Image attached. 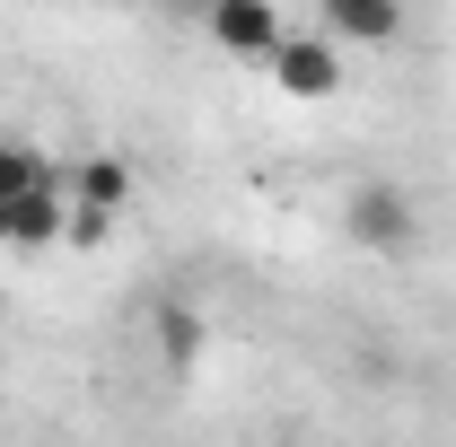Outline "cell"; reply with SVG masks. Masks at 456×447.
Here are the masks:
<instances>
[{
  "mask_svg": "<svg viewBox=\"0 0 456 447\" xmlns=\"http://www.w3.org/2000/svg\"><path fill=\"white\" fill-rule=\"evenodd\" d=\"M53 237H70V202H61V184L45 175L36 193L9 202V246H53Z\"/></svg>",
  "mask_w": 456,
  "mask_h": 447,
  "instance_id": "cell-5",
  "label": "cell"
},
{
  "mask_svg": "<svg viewBox=\"0 0 456 447\" xmlns=\"http://www.w3.org/2000/svg\"><path fill=\"white\" fill-rule=\"evenodd\" d=\"M202 27H211V45L255 53V61H273V53H281V36H289V18H281V9H264V0H220Z\"/></svg>",
  "mask_w": 456,
  "mask_h": 447,
  "instance_id": "cell-3",
  "label": "cell"
},
{
  "mask_svg": "<svg viewBox=\"0 0 456 447\" xmlns=\"http://www.w3.org/2000/svg\"><path fill=\"white\" fill-rule=\"evenodd\" d=\"M70 202H79V211H97V220H114V211L132 202V167H123V158H88Z\"/></svg>",
  "mask_w": 456,
  "mask_h": 447,
  "instance_id": "cell-7",
  "label": "cell"
},
{
  "mask_svg": "<svg viewBox=\"0 0 456 447\" xmlns=\"http://www.w3.org/2000/svg\"><path fill=\"white\" fill-rule=\"evenodd\" d=\"M342 220H351V237H360L369 255H403V246L421 237V220H412V193H403V184H351Z\"/></svg>",
  "mask_w": 456,
  "mask_h": 447,
  "instance_id": "cell-1",
  "label": "cell"
},
{
  "mask_svg": "<svg viewBox=\"0 0 456 447\" xmlns=\"http://www.w3.org/2000/svg\"><path fill=\"white\" fill-rule=\"evenodd\" d=\"M0 246H9V202H0Z\"/></svg>",
  "mask_w": 456,
  "mask_h": 447,
  "instance_id": "cell-9",
  "label": "cell"
},
{
  "mask_svg": "<svg viewBox=\"0 0 456 447\" xmlns=\"http://www.w3.org/2000/svg\"><path fill=\"white\" fill-rule=\"evenodd\" d=\"M45 184V158L27 150V141H0V202H18V193H36Z\"/></svg>",
  "mask_w": 456,
  "mask_h": 447,
  "instance_id": "cell-8",
  "label": "cell"
},
{
  "mask_svg": "<svg viewBox=\"0 0 456 447\" xmlns=\"http://www.w3.org/2000/svg\"><path fill=\"white\" fill-rule=\"evenodd\" d=\"M395 45L403 36V9L395 0H325V45Z\"/></svg>",
  "mask_w": 456,
  "mask_h": 447,
  "instance_id": "cell-4",
  "label": "cell"
},
{
  "mask_svg": "<svg viewBox=\"0 0 456 447\" xmlns=\"http://www.w3.org/2000/svg\"><path fill=\"white\" fill-rule=\"evenodd\" d=\"M273 88H281V97H334L342 88V53L325 36H298V27H289L281 53H273Z\"/></svg>",
  "mask_w": 456,
  "mask_h": 447,
  "instance_id": "cell-2",
  "label": "cell"
},
{
  "mask_svg": "<svg viewBox=\"0 0 456 447\" xmlns=\"http://www.w3.org/2000/svg\"><path fill=\"white\" fill-rule=\"evenodd\" d=\"M150 342H159V360H167V369H202V351H211V325H202L184 298H167V307L150 316Z\"/></svg>",
  "mask_w": 456,
  "mask_h": 447,
  "instance_id": "cell-6",
  "label": "cell"
}]
</instances>
